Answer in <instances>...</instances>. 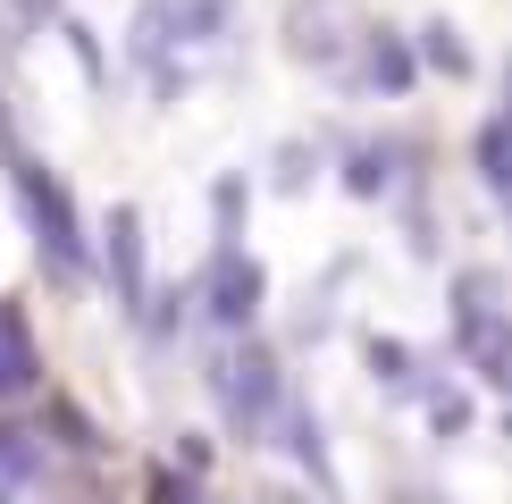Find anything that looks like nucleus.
Instances as JSON below:
<instances>
[{
  "label": "nucleus",
  "mask_w": 512,
  "mask_h": 504,
  "mask_svg": "<svg viewBox=\"0 0 512 504\" xmlns=\"http://www.w3.org/2000/svg\"><path fill=\"white\" fill-rule=\"evenodd\" d=\"M454 336H462V353H471V370L496 387L504 378V286L487 278V269H462L454 278Z\"/></svg>",
  "instance_id": "3"
},
{
  "label": "nucleus",
  "mask_w": 512,
  "mask_h": 504,
  "mask_svg": "<svg viewBox=\"0 0 512 504\" xmlns=\"http://www.w3.org/2000/svg\"><path fill=\"white\" fill-rule=\"evenodd\" d=\"M370 362H378V370H387V378H395V387H403V378H412V370H403V345H370Z\"/></svg>",
  "instance_id": "14"
},
{
  "label": "nucleus",
  "mask_w": 512,
  "mask_h": 504,
  "mask_svg": "<svg viewBox=\"0 0 512 504\" xmlns=\"http://www.w3.org/2000/svg\"><path fill=\"white\" fill-rule=\"evenodd\" d=\"M110 278H118V311H143V219L135 210H110Z\"/></svg>",
  "instance_id": "8"
},
{
  "label": "nucleus",
  "mask_w": 512,
  "mask_h": 504,
  "mask_svg": "<svg viewBox=\"0 0 512 504\" xmlns=\"http://www.w3.org/2000/svg\"><path fill=\"white\" fill-rule=\"evenodd\" d=\"M42 471H51L42 437H34V429H9V420H0V504H34V496H42Z\"/></svg>",
  "instance_id": "7"
},
{
  "label": "nucleus",
  "mask_w": 512,
  "mask_h": 504,
  "mask_svg": "<svg viewBox=\"0 0 512 504\" xmlns=\"http://www.w3.org/2000/svg\"><path fill=\"white\" fill-rule=\"evenodd\" d=\"M345 0H303V9H294V51L303 59H319V68H328V59H345Z\"/></svg>",
  "instance_id": "9"
},
{
  "label": "nucleus",
  "mask_w": 512,
  "mask_h": 504,
  "mask_svg": "<svg viewBox=\"0 0 512 504\" xmlns=\"http://www.w3.org/2000/svg\"><path fill=\"white\" fill-rule=\"evenodd\" d=\"M219 404L244 420V437L269 429L277 404H286V395H277V362H269V353H227V362H219Z\"/></svg>",
  "instance_id": "4"
},
{
  "label": "nucleus",
  "mask_w": 512,
  "mask_h": 504,
  "mask_svg": "<svg viewBox=\"0 0 512 504\" xmlns=\"http://www.w3.org/2000/svg\"><path fill=\"white\" fill-rule=\"evenodd\" d=\"M252 504H303V496H277V488H269V496H252Z\"/></svg>",
  "instance_id": "15"
},
{
  "label": "nucleus",
  "mask_w": 512,
  "mask_h": 504,
  "mask_svg": "<svg viewBox=\"0 0 512 504\" xmlns=\"http://www.w3.org/2000/svg\"><path fill=\"white\" fill-rule=\"evenodd\" d=\"M252 311H261V269H252L236 244H219V261H210V320H219V328H244Z\"/></svg>",
  "instance_id": "5"
},
{
  "label": "nucleus",
  "mask_w": 512,
  "mask_h": 504,
  "mask_svg": "<svg viewBox=\"0 0 512 504\" xmlns=\"http://www.w3.org/2000/svg\"><path fill=\"white\" fill-rule=\"evenodd\" d=\"M479 177H487V185H504V118H487V126H479Z\"/></svg>",
  "instance_id": "11"
},
{
  "label": "nucleus",
  "mask_w": 512,
  "mask_h": 504,
  "mask_svg": "<svg viewBox=\"0 0 512 504\" xmlns=\"http://www.w3.org/2000/svg\"><path fill=\"white\" fill-rule=\"evenodd\" d=\"M370 76L387 84V93H403V84H412V59H403V42H370Z\"/></svg>",
  "instance_id": "10"
},
{
  "label": "nucleus",
  "mask_w": 512,
  "mask_h": 504,
  "mask_svg": "<svg viewBox=\"0 0 512 504\" xmlns=\"http://www.w3.org/2000/svg\"><path fill=\"white\" fill-rule=\"evenodd\" d=\"M160 504H210V496L194 488V479H160Z\"/></svg>",
  "instance_id": "13"
},
{
  "label": "nucleus",
  "mask_w": 512,
  "mask_h": 504,
  "mask_svg": "<svg viewBox=\"0 0 512 504\" xmlns=\"http://www.w3.org/2000/svg\"><path fill=\"white\" fill-rule=\"evenodd\" d=\"M219 42H227V0H143L135 17V59L152 68V84H185Z\"/></svg>",
  "instance_id": "1"
},
{
  "label": "nucleus",
  "mask_w": 512,
  "mask_h": 504,
  "mask_svg": "<svg viewBox=\"0 0 512 504\" xmlns=\"http://www.w3.org/2000/svg\"><path fill=\"white\" fill-rule=\"evenodd\" d=\"M9 168H17V202H26V219H34L42 261H51L59 278H76V269H84V236H76V202H68V185H59L42 160H26L17 143H9Z\"/></svg>",
  "instance_id": "2"
},
{
  "label": "nucleus",
  "mask_w": 512,
  "mask_h": 504,
  "mask_svg": "<svg viewBox=\"0 0 512 504\" xmlns=\"http://www.w3.org/2000/svg\"><path fill=\"white\" fill-rule=\"evenodd\" d=\"M429 59H437V68H454V76L471 68V51H462V42H445V26H429Z\"/></svg>",
  "instance_id": "12"
},
{
  "label": "nucleus",
  "mask_w": 512,
  "mask_h": 504,
  "mask_svg": "<svg viewBox=\"0 0 512 504\" xmlns=\"http://www.w3.org/2000/svg\"><path fill=\"white\" fill-rule=\"evenodd\" d=\"M42 387V353H34V328L17 303H0V404H17V395Z\"/></svg>",
  "instance_id": "6"
}]
</instances>
